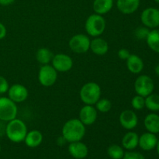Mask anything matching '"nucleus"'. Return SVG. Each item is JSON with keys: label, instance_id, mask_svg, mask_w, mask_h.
Instances as JSON below:
<instances>
[{"label": "nucleus", "instance_id": "obj_7", "mask_svg": "<svg viewBox=\"0 0 159 159\" xmlns=\"http://www.w3.org/2000/svg\"><path fill=\"white\" fill-rule=\"evenodd\" d=\"M89 37L83 34H79L73 36L68 42L71 51L76 54H84L90 49Z\"/></svg>", "mask_w": 159, "mask_h": 159}, {"label": "nucleus", "instance_id": "obj_31", "mask_svg": "<svg viewBox=\"0 0 159 159\" xmlns=\"http://www.w3.org/2000/svg\"><path fill=\"white\" fill-rule=\"evenodd\" d=\"M9 85L6 78L0 75V94H4L9 90Z\"/></svg>", "mask_w": 159, "mask_h": 159}, {"label": "nucleus", "instance_id": "obj_36", "mask_svg": "<svg viewBox=\"0 0 159 159\" xmlns=\"http://www.w3.org/2000/svg\"><path fill=\"white\" fill-rule=\"evenodd\" d=\"M66 142H67L66 140L65 139V138H64L63 136L59 137V138H57V144H58V145H60V146L64 145V144H65Z\"/></svg>", "mask_w": 159, "mask_h": 159}, {"label": "nucleus", "instance_id": "obj_2", "mask_svg": "<svg viewBox=\"0 0 159 159\" xmlns=\"http://www.w3.org/2000/svg\"><path fill=\"white\" fill-rule=\"evenodd\" d=\"M27 134V127L22 120L15 119L9 121L6 124V135L8 139L13 143H20L24 141Z\"/></svg>", "mask_w": 159, "mask_h": 159}, {"label": "nucleus", "instance_id": "obj_9", "mask_svg": "<svg viewBox=\"0 0 159 159\" xmlns=\"http://www.w3.org/2000/svg\"><path fill=\"white\" fill-rule=\"evenodd\" d=\"M141 20L148 29H155L159 26V9L154 7L144 9L141 14Z\"/></svg>", "mask_w": 159, "mask_h": 159}, {"label": "nucleus", "instance_id": "obj_14", "mask_svg": "<svg viewBox=\"0 0 159 159\" xmlns=\"http://www.w3.org/2000/svg\"><path fill=\"white\" fill-rule=\"evenodd\" d=\"M68 152L73 158L83 159L86 158L89 154V149L86 144L80 141L70 143L68 146Z\"/></svg>", "mask_w": 159, "mask_h": 159}, {"label": "nucleus", "instance_id": "obj_25", "mask_svg": "<svg viewBox=\"0 0 159 159\" xmlns=\"http://www.w3.org/2000/svg\"><path fill=\"white\" fill-rule=\"evenodd\" d=\"M145 107L150 111L155 113L159 111V95L150 94L145 97Z\"/></svg>", "mask_w": 159, "mask_h": 159}, {"label": "nucleus", "instance_id": "obj_35", "mask_svg": "<svg viewBox=\"0 0 159 159\" xmlns=\"http://www.w3.org/2000/svg\"><path fill=\"white\" fill-rule=\"evenodd\" d=\"M16 0H0V5L2 6H9L13 3Z\"/></svg>", "mask_w": 159, "mask_h": 159}, {"label": "nucleus", "instance_id": "obj_32", "mask_svg": "<svg viewBox=\"0 0 159 159\" xmlns=\"http://www.w3.org/2000/svg\"><path fill=\"white\" fill-rule=\"evenodd\" d=\"M117 54L120 59L126 61L128 58L129 56L130 55V51L127 49H126V48H121V49H120L119 51H118Z\"/></svg>", "mask_w": 159, "mask_h": 159}, {"label": "nucleus", "instance_id": "obj_18", "mask_svg": "<svg viewBox=\"0 0 159 159\" xmlns=\"http://www.w3.org/2000/svg\"><path fill=\"white\" fill-rule=\"evenodd\" d=\"M127 68L133 74H139L144 69V61L137 54H130L126 60Z\"/></svg>", "mask_w": 159, "mask_h": 159}, {"label": "nucleus", "instance_id": "obj_4", "mask_svg": "<svg viewBox=\"0 0 159 159\" xmlns=\"http://www.w3.org/2000/svg\"><path fill=\"white\" fill-rule=\"evenodd\" d=\"M85 28L88 35L93 37H98L102 35L106 30L105 19L99 14H92L85 21Z\"/></svg>", "mask_w": 159, "mask_h": 159}, {"label": "nucleus", "instance_id": "obj_8", "mask_svg": "<svg viewBox=\"0 0 159 159\" xmlns=\"http://www.w3.org/2000/svg\"><path fill=\"white\" fill-rule=\"evenodd\" d=\"M57 79V71L52 65H44L40 67L38 72V80L40 85L44 87H51Z\"/></svg>", "mask_w": 159, "mask_h": 159}, {"label": "nucleus", "instance_id": "obj_23", "mask_svg": "<svg viewBox=\"0 0 159 159\" xmlns=\"http://www.w3.org/2000/svg\"><path fill=\"white\" fill-rule=\"evenodd\" d=\"M148 46L154 52L159 54V30L154 29L150 30L146 38Z\"/></svg>", "mask_w": 159, "mask_h": 159}, {"label": "nucleus", "instance_id": "obj_10", "mask_svg": "<svg viewBox=\"0 0 159 159\" xmlns=\"http://www.w3.org/2000/svg\"><path fill=\"white\" fill-rule=\"evenodd\" d=\"M52 66L57 71L66 72L73 67V60L70 56L65 54H57L53 57Z\"/></svg>", "mask_w": 159, "mask_h": 159}, {"label": "nucleus", "instance_id": "obj_26", "mask_svg": "<svg viewBox=\"0 0 159 159\" xmlns=\"http://www.w3.org/2000/svg\"><path fill=\"white\" fill-rule=\"evenodd\" d=\"M107 154L112 159H122L124 155V148L118 144H112L107 149Z\"/></svg>", "mask_w": 159, "mask_h": 159}, {"label": "nucleus", "instance_id": "obj_15", "mask_svg": "<svg viewBox=\"0 0 159 159\" xmlns=\"http://www.w3.org/2000/svg\"><path fill=\"white\" fill-rule=\"evenodd\" d=\"M158 141L155 134L147 132L139 137L138 145L144 151H152L156 148Z\"/></svg>", "mask_w": 159, "mask_h": 159}, {"label": "nucleus", "instance_id": "obj_40", "mask_svg": "<svg viewBox=\"0 0 159 159\" xmlns=\"http://www.w3.org/2000/svg\"><path fill=\"white\" fill-rule=\"evenodd\" d=\"M1 150H2V148H1V145H0V152H1Z\"/></svg>", "mask_w": 159, "mask_h": 159}, {"label": "nucleus", "instance_id": "obj_11", "mask_svg": "<svg viewBox=\"0 0 159 159\" xmlns=\"http://www.w3.org/2000/svg\"><path fill=\"white\" fill-rule=\"evenodd\" d=\"M29 96V92L24 85L21 84H13L8 90V97L16 103L26 100Z\"/></svg>", "mask_w": 159, "mask_h": 159}, {"label": "nucleus", "instance_id": "obj_39", "mask_svg": "<svg viewBox=\"0 0 159 159\" xmlns=\"http://www.w3.org/2000/svg\"><path fill=\"white\" fill-rule=\"evenodd\" d=\"M155 2H157V3H158V4H159V0H155Z\"/></svg>", "mask_w": 159, "mask_h": 159}, {"label": "nucleus", "instance_id": "obj_5", "mask_svg": "<svg viewBox=\"0 0 159 159\" xmlns=\"http://www.w3.org/2000/svg\"><path fill=\"white\" fill-rule=\"evenodd\" d=\"M18 108L9 97H0V120L9 122L16 118Z\"/></svg>", "mask_w": 159, "mask_h": 159}, {"label": "nucleus", "instance_id": "obj_19", "mask_svg": "<svg viewBox=\"0 0 159 159\" xmlns=\"http://www.w3.org/2000/svg\"><path fill=\"white\" fill-rule=\"evenodd\" d=\"M42 141H43V134L40 130H32L30 132H27L24 139L26 145L31 148L40 146Z\"/></svg>", "mask_w": 159, "mask_h": 159}, {"label": "nucleus", "instance_id": "obj_21", "mask_svg": "<svg viewBox=\"0 0 159 159\" xmlns=\"http://www.w3.org/2000/svg\"><path fill=\"white\" fill-rule=\"evenodd\" d=\"M139 136L137 133L133 131H129L125 134L122 138V146L127 150L132 151L138 146Z\"/></svg>", "mask_w": 159, "mask_h": 159}, {"label": "nucleus", "instance_id": "obj_6", "mask_svg": "<svg viewBox=\"0 0 159 159\" xmlns=\"http://www.w3.org/2000/svg\"><path fill=\"white\" fill-rule=\"evenodd\" d=\"M155 89V83L150 76L147 75H141L138 76L134 82V90L137 95L147 97L153 93Z\"/></svg>", "mask_w": 159, "mask_h": 159}, {"label": "nucleus", "instance_id": "obj_3", "mask_svg": "<svg viewBox=\"0 0 159 159\" xmlns=\"http://www.w3.org/2000/svg\"><path fill=\"white\" fill-rule=\"evenodd\" d=\"M80 99L85 105H95L100 99L101 88L96 82H88L82 85L79 92Z\"/></svg>", "mask_w": 159, "mask_h": 159}, {"label": "nucleus", "instance_id": "obj_22", "mask_svg": "<svg viewBox=\"0 0 159 159\" xmlns=\"http://www.w3.org/2000/svg\"><path fill=\"white\" fill-rule=\"evenodd\" d=\"M113 6V0H94L93 4L95 13L104 15L110 12Z\"/></svg>", "mask_w": 159, "mask_h": 159}, {"label": "nucleus", "instance_id": "obj_17", "mask_svg": "<svg viewBox=\"0 0 159 159\" xmlns=\"http://www.w3.org/2000/svg\"><path fill=\"white\" fill-rule=\"evenodd\" d=\"M93 54L98 56L105 55L109 51V44L104 39L95 37L90 42V49Z\"/></svg>", "mask_w": 159, "mask_h": 159}, {"label": "nucleus", "instance_id": "obj_20", "mask_svg": "<svg viewBox=\"0 0 159 159\" xmlns=\"http://www.w3.org/2000/svg\"><path fill=\"white\" fill-rule=\"evenodd\" d=\"M144 125L148 132L152 134L159 133V115L155 113L148 114L144 120Z\"/></svg>", "mask_w": 159, "mask_h": 159}, {"label": "nucleus", "instance_id": "obj_38", "mask_svg": "<svg viewBox=\"0 0 159 159\" xmlns=\"http://www.w3.org/2000/svg\"><path fill=\"white\" fill-rule=\"evenodd\" d=\"M156 149H157V152H158V155H159V140L158 141V143H157Z\"/></svg>", "mask_w": 159, "mask_h": 159}, {"label": "nucleus", "instance_id": "obj_13", "mask_svg": "<svg viewBox=\"0 0 159 159\" xmlns=\"http://www.w3.org/2000/svg\"><path fill=\"white\" fill-rule=\"evenodd\" d=\"M98 117V111L93 105H85L79 111V118L85 126L94 124Z\"/></svg>", "mask_w": 159, "mask_h": 159}, {"label": "nucleus", "instance_id": "obj_34", "mask_svg": "<svg viewBox=\"0 0 159 159\" xmlns=\"http://www.w3.org/2000/svg\"><path fill=\"white\" fill-rule=\"evenodd\" d=\"M6 124H5L4 121L0 120V138L6 134Z\"/></svg>", "mask_w": 159, "mask_h": 159}, {"label": "nucleus", "instance_id": "obj_33", "mask_svg": "<svg viewBox=\"0 0 159 159\" xmlns=\"http://www.w3.org/2000/svg\"><path fill=\"white\" fill-rule=\"evenodd\" d=\"M6 33H7V30H6V26L0 22V40L5 38V37L6 36Z\"/></svg>", "mask_w": 159, "mask_h": 159}, {"label": "nucleus", "instance_id": "obj_27", "mask_svg": "<svg viewBox=\"0 0 159 159\" xmlns=\"http://www.w3.org/2000/svg\"><path fill=\"white\" fill-rule=\"evenodd\" d=\"M96 109L100 113H108L112 108V102L108 99H99L96 104Z\"/></svg>", "mask_w": 159, "mask_h": 159}, {"label": "nucleus", "instance_id": "obj_28", "mask_svg": "<svg viewBox=\"0 0 159 159\" xmlns=\"http://www.w3.org/2000/svg\"><path fill=\"white\" fill-rule=\"evenodd\" d=\"M131 106L135 110H142L145 107V98L139 95L134 96L131 100Z\"/></svg>", "mask_w": 159, "mask_h": 159}, {"label": "nucleus", "instance_id": "obj_24", "mask_svg": "<svg viewBox=\"0 0 159 159\" xmlns=\"http://www.w3.org/2000/svg\"><path fill=\"white\" fill-rule=\"evenodd\" d=\"M53 57L54 55H53L52 52L46 48H39L36 53V58H37V61L41 64L42 65H49L50 62H51L52 61Z\"/></svg>", "mask_w": 159, "mask_h": 159}, {"label": "nucleus", "instance_id": "obj_16", "mask_svg": "<svg viewBox=\"0 0 159 159\" xmlns=\"http://www.w3.org/2000/svg\"><path fill=\"white\" fill-rule=\"evenodd\" d=\"M140 6V0H117L116 6L121 13L130 15L138 10Z\"/></svg>", "mask_w": 159, "mask_h": 159}, {"label": "nucleus", "instance_id": "obj_12", "mask_svg": "<svg viewBox=\"0 0 159 159\" xmlns=\"http://www.w3.org/2000/svg\"><path fill=\"white\" fill-rule=\"evenodd\" d=\"M119 122L124 129L131 130L138 126V117L133 110H125L120 114Z\"/></svg>", "mask_w": 159, "mask_h": 159}, {"label": "nucleus", "instance_id": "obj_30", "mask_svg": "<svg viewBox=\"0 0 159 159\" xmlns=\"http://www.w3.org/2000/svg\"><path fill=\"white\" fill-rule=\"evenodd\" d=\"M122 159H145L144 155L139 152H128L124 153Z\"/></svg>", "mask_w": 159, "mask_h": 159}, {"label": "nucleus", "instance_id": "obj_1", "mask_svg": "<svg viewBox=\"0 0 159 159\" xmlns=\"http://www.w3.org/2000/svg\"><path fill=\"white\" fill-rule=\"evenodd\" d=\"M85 126L79 119L69 120L62 127V136L68 143L82 141L85 137Z\"/></svg>", "mask_w": 159, "mask_h": 159}, {"label": "nucleus", "instance_id": "obj_37", "mask_svg": "<svg viewBox=\"0 0 159 159\" xmlns=\"http://www.w3.org/2000/svg\"><path fill=\"white\" fill-rule=\"evenodd\" d=\"M155 74L159 76V64H158V65H157L156 66H155Z\"/></svg>", "mask_w": 159, "mask_h": 159}, {"label": "nucleus", "instance_id": "obj_29", "mask_svg": "<svg viewBox=\"0 0 159 159\" xmlns=\"http://www.w3.org/2000/svg\"><path fill=\"white\" fill-rule=\"evenodd\" d=\"M149 32H150V30L148 29L146 26H140V27L137 28L135 30V37H137L139 40H144V39L147 38V37L148 36Z\"/></svg>", "mask_w": 159, "mask_h": 159}]
</instances>
